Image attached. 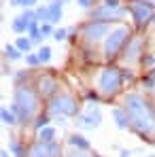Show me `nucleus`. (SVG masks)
<instances>
[{"label": "nucleus", "instance_id": "obj_1", "mask_svg": "<svg viewBox=\"0 0 155 157\" xmlns=\"http://www.w3.org/2000/svg\"><path fill=\"white\" fill-rule=\"evenodd\" d=\"M121 106L126 108L130 119V130L140 140L155 142V100L147 94L130 91L123 96Z\"/></svg>", "mask_w": 155, "mask_h": 157}, {"label": "nucleus", "instance_id": "obj_2", "mask_svg": "<svg viewBox=\"0 0 155 157\" xmlns=\"http://www.w3.org/2000/svg\"><path fill=\"white\" fill-rule=\"evenodd\" d=\"M41 102H43V98L38 96L34 83H30L28 78L15 81L11 108L15 110L21 125H32L34 123V119L41 115Z\"/></svg>", "mask_w": 155, "mask_h": 157}, {"label": "nucleus", "instance_id": "obj_3", "mask_svg": "<svg viewBox=\"0 0 155 157\" xmlns=\"http://www.w3.org/2000/svg\"><path fill=\"white\" fill-rule=\"evenodd\" d=\"M128 81H134L132 70L121 68L113 62V64H106L102 68H98V72L94 77V89L102 96V102L104 100H113L123 91V85Z\"/></svg>", "mask_w": 155, "mask_h": 157}, {"label": "nucleus", "instance_id": "obj_4", "mask_svg": "<svg viewBox=\"0 0 155 157\" xmlns=\"http://www.w3.org/2000/svg\"><path fill=\"white\" fill-rule=\"evenodd\" d=\"M132 36H134V30L126 21L123 24H115V26L110 28V32L106 34L104 43H102V59L108 62V64L117 62L121 51H123V47L128 45V40Z\"/></svg>", "mask_w": 155, "mask_h": 157}, {"label": "nucleus", "instance_id": "obj_5", "mask_svg": "<svg viewBox=\"0 0 155 157\" xmlns=\"http://www.w3.org/2000/svg\"><path fill=\"white\" fill-rule=\"evenodd\" d=\"M128 17H130L128 4L123 0H100L89 11V19L108 21V24H123Z\"/></svg>", "mask_w": 155, "mask_h": 157}, {"label": "nucleus", "instance_id": "obj_6", "mask_svg": "<svg viewBox=\"0 0 155 157\" xmlns=\"http://www.w3.org/2000/svg\"><path fill=\"white\" fill-rule=\"evenodd\" d=\"M45 113H49L51 117H77L81 113V104H79V98L70 91H64L60 89L51 100H47L45 106Z\"/></svg>", "mask_w": 155, "mask_h": 157}, {"label": "nucleus", "instance_id": "obj_7", "mask_svg": "<svg viewBox=\"0 0 155 157\" xmlns=\"http://www.w3.org/2000/svg\"><path fill=\"white\" fill-rule=\"evenodd\" d=\"M115 26V24H108V21H98V19H87L85 24H81L79 26V36H81V40L91 49V47H96V45H100L104 43V38H106V34L110 32V28Z\"/></svg>", "mask_w": 155, "mask_h": 157}, {"label": "nucleus", "instance_id": "obj_8", "mask_svg": "<svg viewBox=\"0 0 155 157\" xmlns=\"http://www.w3.org/2000/svg\"><path fill=\"white\" fill-rule=\"evenodd\" d=\"M130 19L136 30H145L155 17V4L149 0H126Z\"/></svg>", "mask_w": 155, "mask_h": 157}, {"label": "nucleus", "instance_id": "obj_9", "mask_svg": "<svg viewBox=\"0 0 155 157\" xmlns=\"http://www.w3.org/2000/svg\"><path fill=\"white\" fill-rule=\"evenodd\" d=\"M145 43H147V38H145L142 34H134L128 40V45L123 47V51H121V55H119L117 62H119L123 68L140 66V59H142V55H145Z\"/></svg>", "mask_w": 155, "mask_h": 157}, {"label": "nucleus", "instance_id": "obj_10", "mask_svg": "<svg viewBox=\"0 0 155 157\" xmlns=\"http://www.w3.org/2000/svg\"><path fill=\"white\" fill-rule=\"evenodd\" d=\"M100 123H102V108L96 104V102L87 104V108L81 110L77 117H75V125L81 132L83 130H98Z\"/></svg>", "mask_w": 155, "mask_h": 157}, {"label": "nucleus", "instance_id": "obj_11", "mask_svg": "<svg viewBox=\"0 0 155 157\" xmlns=\"http://www.w3.org/2000/svg\"><path fill=\"white\" fill-rule=\"evenodd\" d=\"M26 157H64V149L62 144L55 142H43V140H34L28 147Z\"/></svg>", "mask_w": 155, "mask_h": 157}, {"label": "nucleus", "instance_id": "obj_12", "mask_svg": "<svg viewBox=\"0 0 155 157\" xmlns=\"http://www.w3.org/2000/svg\"><path fill=\"white\" fill-rule=\"evenodd\" d=\"M34 87H36V91H38V96H41L43 100H51L53 96L60 91V81L53 77V75L45 72V75L36 77V81H34Z\"/></svg>", "mask_w": 155, "mask_h": 157}, {"label": "nucleus", "instance_id": "obj_13", "mask_svg": "<svg viewBox=\"0 0 155 157\" xmlns=\"http://www.w3.org/2000/svg\"><path fill=\"white\" fill-rule=\"evenodd\" d=\"M34 21H36L34 9H24V13H21V15H17V17L11 21V30H13L15 34L24 36V34L30 32V28L34 26Z\"/></svg>", "mask_w": 155, "mask_h": 157}, {"label": "nucleus", "instance_id": "obj_14", "mask_svg": "<svg viewBox=\"0 0 155 157\" xmlns=\"http://www.w3.org/2000/svg\"><path fill=\"white\" fill-rule=\"evenodd\" d=\"M68 0H49V21H51L53 26L62 19V15H64V4H66Z\"/></svg>", "mask_w": 155, "mask_h": 157}, {"label": "nucleus", "instance_id": "obj_15", "mask_svg": "<svg viewBox=\"0 0 155 157\" xmlns=\"http://www.w3.org/2000/svg\"><path fill=\"white\" fill-rule=\"evenodd\" d=\"M66 142H68V147H75V149H85V151H94L91 149V142L81 134V132H75V134H70L68 138H66Z\"/></svg>", "mask_w": 155, "mask_h": 157}, {"label": "nucleus", "instance_id": "obj_16", "mask_svg": "<svg viewBox=\"0 0 155 157\" xmlns=\"http://www.w3.org/2000/svg\"><path fill=\"white\" fill-rule=\"evenodd\" d=\"M28 147H30V144L21 142L17 136H11V140H9V151H11L13 157H26L28 155Z\"/></svg>", "mask_w": 155, "mask_h": 157}, {"label": "nucleus", "instance_id": "obj_17", "mask_svg": "<svg viewBox=\"0 0 155 157\" xmlns=\"http://www.w3.org/2000/svg\"><path fill=\"white\" fill-rule=\"evenodd\" d=\"M113 119H115V125L119 130H130V119H128V113L123 106H115L113 108Z\"/></svg>", "mask_w": 155, "mask_h": 157}, {"label": "nucleus", "instance_id": "obj_18", "mask_svg": "<svg viewBox=\"0 0 155 157\" xmlns=\"http://www.w3.org/2000/svg\"><path fill=\"white\" fill-rule=\"evenodd\" d=\"M0 121H2V125H6V128H15V125L19 123V119H17V115H15V110H13L11 106H2V108H0Z\"/></svg>", "mask_w": 155, "mask_h": 157}, {"label": "nucleus", "instance_id": "obj_19", "mask_svg": "<svg viewBox=\"0 0 155 157\" xmlns=\"http://www.w3.org/2000/svg\"><path fill=\"white\" fill-rule=\"evenodd\" d=\"M51 119H53L51 115L43 110V113H41V115H38V117L34 119V123H32V130H34V132H41L43 128H47V125H51Z\"/></svg>", "mask_w": 155, "mask_h": 157}, {"label": "nucleus", "instance_id": "obj_20", "mask_svg": "<svg viewBox=\"0 0 155 157\" xmlns=\"http://www.w3.org/2000/svg\"><path fill=\"white\" fill-rule=\"evenodd\" d=\"M38 136H36V140H43V142H55V136H57V130L53 128V125H47V128H43L41 132H36Z\"/></svg>", "mask_w": 155, "mask_h": 157}, {"label": "nucleus", "instance_id": "obj_21", "mask_svg": "<svg viewBox=\"0 0 155 157\" xmlns=\"http://www.w3.org/2000/svg\"><path fill=\"white\" fill-rule=\"evenodd\" d=\"M32 45H34V43H32V38H30L28 34L15 38V47H17L21 53H30V51H32Z\"/></svg>", "mask_w": 155, "mask_h": 157}, {"label": "nucleus", "instance_id": "obj_22", "mask_svg": "<svg viewBox=\"0 0 155 157\" xmlns=\"http://www.w3.org/2000/svg\"><path fill=\"white\" fill-rule=\"evenodd\" d=\"M34 15H36V21L38 24H51L49 21V6L47 4H38L34 9Z\"/></svg>", "mask_w": 155, "mask_h": 157}, {"label": "nucleus", "instance_id": "obj_23", "mask_svg": "<svg viewBox=\"0 0 155 157\" xmlns=\"http://www.w3.org/2000/svg\"><path fill=\"white\" fill-rule=\"evenodd\" d=\"M64 157H98L96 151H85V149H75L70 147L68 151H64Z\"/></svg>", "mask_w": 155, "mask_h": 157}, {"label": "nucleus", "instance_id": "obj_24", "mask_svg": "<svg viewBox=\"0 0 155 157\" xmlns=\"http://www.w3.org/2000/svg\"><path fill=\"white\" fill-rule=\"evenodd\" d=\"M21 55L24 53L19 51L15 45H6L4 47V59H9V62H17V59H21Z\"/></svg>", "mask_w": 155, "mask_h": 157}, {"label": "nucleus", "instance_id": "obj_25", "mask_svg": "<svg viewBox=\"0 0 155 157\" xmlns=\"http://www.w3.org/2000/svg\"><path fill=\"white\" fill-rule=\"evenodd\" d=\"M28 36L32 38V43H34V45H38V43H43V38H45V36H43V32H41V24H38V21H34V26L30 28V32H28Z\"/></svg>", "mask_w": 155, "mask_h": 157}, {"label": "nucleus", "instance_id": "obj_26", "mask_svg": "<svg viewBox=\"0 0 155 157\" xmlns=\"http://www.w3.org/2000/svg\"><path fill=\"white\" fill-rule=\"evenodd\" d=\"M36 53H38V57H41V62H43V64H49V62H51V57H53V51H51V47H49V45H41Z\"/></svg>", "mask_w": 155, "mask_h": 157}, {"label": "nucleus", "instance_id": "obj_27", "mask_svg": "<svg viewBox=\"0 0 155 157\" xmlns=\"http://www.w3.org/2000/svg\"><path fill=\"white\" fill-rule=\"evenodd\" d=\"M142 87H145L147 91H153V89H155V70H147V72H145Z\"/></svg>", "mask_w": 155, "mask_h": 157}, {"label": "nucleus", "instance_id": "obj_28", "mask_svg": "<svg viewBox=\"0 0 155 157\" xmlns=\"http://www.w3.org/2000/svg\"><path fill=\"white\" fill-rule=\"evenodd\" d=\"M38 0H9L11 6H21V9H36Z\"/></svg>", "mask_w": 155, "mask_h": 157}, {"label": "nucleus", "instance_id": "obj_29", "mask_svg": "<svg viewBox=\"0 0 155 157\" xmlns=\"http://www.w3.org/2000/svg\"><path fill=\"white\" fill-rule=\"evenodd\" d=\"M70 34H68V28H55V32H53V40H57V43H64L66 38H68Z\"/></svg>", "mask_w": 155, "mask_h": 157}, {"label": "nucleus", "instance_id": "obj_30", "mask_svg": "<svg viewBox=\"0 0 155 157\" xmlns=\"http://www.w3.org/2000/svg\"><path fill=\"white\" fill-rule=\"evenodd\" d=\"M26 64L30 68H36V66H43V62H41V57H38V53H26Z\"/></svg>", "mask_w": 155, "mask_h": 157}, {"label": "nucleus", "instance_id": "obj_31", "mask_svg": "<svg viewBox=\"0 0 155 157\" xmlns=\"http://www.w3.org/2000/svg\"><path fill=\"white\" fill-rule=\"evenodd\" d=\"M41 32H43V36L47 38V36H53L55 28H53V24H41Z\"/></svg>", "mask_w": 155, "mask_h": 157}, {"label": "nucleus", "instance_id": "obj_32", "mask_svg": "<svg viewBox=\"0 0 155 157\" xmlns=\"http://www.w3.org/2000/svg\"><path fill=\"white\" fill-rule=\"evenodd\" d=\"M77 4L81 9H89V11H91V9L98 4V0H77Z\"/></svg>", "mask_w": 155, "mask_h": 157}, {"label": "nucleus", "instance_id": "obj_33", "mask_svg": "<svg viewBox=\"0 0 155 157\" xmlns=\"http://www.w3.org/2000/svg\"><path fill=\"white\" fill-rule=\"evenodd\" d=\"M119 157H132V151L130 149H119Z\"/></svg>", "mask_w": 155, "mask_h": 157}, {"label": "nucleus", "instance_id": "obj_34", "mask_svg": "<svg viewBox=\"0 0 155 157\" xmlns=\"http://www.w3.org/2000/svg\"><path fill=\"white\" fill-rule=\"evenodd\" d=\"M0 157H11V151H6V149H2V151H0Z\"/></svg>", "mask_w": 155, "mask_h": 157}, {"label": "nucleus", "instance_id": "obj_35", "mask_svg": "<svg viewBox=\"0 0 155 157\" xmlns=\"http://www.w3.org/2000/svg\"><path fill=\"white\" fill-rule=\"evenodd\" d=\"M151 24H153V26H155V17H153V21H151Z\"/></svg>", "mask_w": 155, "mask_h": 157}, {"label": "nucleus", "instance_id": "obj_36", "mask_svg": "<svg viewBox=\"0 0 155 157\" xmlns=\"http://www.w3.org/2000/svg\"><path fill=\"white\" fill-rule=\"evenodd\" d=\"M149 2H153V4H155V0H149Z\"/></svg>", "mask_w": 155, "mask_h": 157}, {"label": "nucleus", "instance_id": "obj_37", "mask_svg": "<svg viewBox=\"0 0 155 157\" xmlns=\"http://www.w3.org/2000/svg\"><path fill=\"white\" fill-rule=\"evenodd\" d=\"M147 157H155V155H147Z\"/></svg>", "mask_w": 155, "mask_h": 157}]
</instances>
